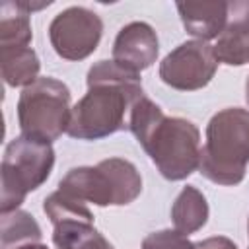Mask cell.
I'll return each instance as SVG.
<instances>
[{"instance_id":"obj_1","label":"cell","mask_w":249,"mask_h":249,"mask_svg":"<svg viewBox=\"0 0 249 249\" xmlns=\"http://www.w3.org/2000/svg\"><path fill=\"white\" fill-rule=\"evenodd\" d=\"M88 93L72 107L68 134L78 140H99L128 128L134 101L144 95L140 74L99 60L88 72Z\"/></svg>"},{"instance_id":"obj_2","label":"cell","mask_w":249,"mask_h":249,"mask_svg":"<svg viewBox=\"0 0 249 249\" xmlns=\"http://www.w3.org/2000/svg\"><path fill=\"white\" fill-rule=\"evenodd\" d=\"M128 128L169 181H181L198 169L200 132L181 117H165L146 95L138 97L130 109Z\"/></svg>"},{"instance_id":"obj_3","label":"cell","mask_w":249,"mask_h":249,"mask_svg":"<svg viewBox=\"0 0 249 249\" xmlns=\"http://www.w3.org/2000/svg\"><path fill=\"white\" fill-rule=\"evenodd\" d=\"M249 161V111L228 107L218 111L206 126L198 171L218 185H237Z\"/></svg>"},{"instance_id":"obj_4","label":"cell","mask_w":249,"mask_h":249,"mask_svg":"<svg viewBox=\"0 0 249 249\" xmlns=\"http://www.w3.org/2000/svg\"><path fill=\"white\" fill-rule=\"evenodd\" d=\"M58 189L86 204L124 206L140 195L142 177L128 160L109 158L95 167L70 169L60 179Z\"/></svg>"},{"instance_id":"obj_5","label":"cell","mask_w":249,"mask_h":249,"mask_svg":"<svg viewBox=\"0 0 249 249\" xmlns=\"http://www.w3.org/2000/svg\"><path fill=\"white\" fill-rule=\"evenodd\" d=\"M54 150L51 142L25 134L8 142L0 167V210L2 214L18 210L29 191L39 189L51 175Z\"/></svg>"},{"instance_id":"obj_6","label":"cell","mask_w":249,"mask_h":249,"mask_svg":"<svg viewBox=\"0 0 249 249\" xmlns=\"http://www.w3.org/2000/svg\"><path fill=\"white\" fill-rule=\"evenodd\" d=\"M70 89L54 78H37L23 88L18 99V121L21 134L53 142L70 124Z\"/></svg>"},{"instance_id":"obj_7","label":"cell","mask_w":249,"mask_h":249,"mask_svg":"<svg viewBox=\"0 0 249 249\" xmlns=\"http://www.w3.org/2000/svg\"><path fill=\"white\" fill-rule=\"evenodd\" d=\"M101 31L103 23L95 12L72 6L51 21L49 39L58 56L66 60H82L95 51Z\"/></svg>"},{"instance_id":"obj_8","label":"cell","mask_w":249,"mask_h":249,"mask_svg":"<svg viewBox=\"0 0 249 249\" xmlns=\"http://www.w3.org/2000/svg\"><path fill=\"white\" fill-rule=\"evenodd\" d=\"M218 70L214 47L204 41H187L173 49L160 64V78L181 91L204 88Z\"/></svg>"},{"instance_id":"obj_9","label":"cell","mask_w":249,"mask_h":249,"mask_svg":"<svg viewBox=\"0 0 249 249\" xmlns=\"http://www.w3.org/2000/svg\"><path fill=\"white\" fill-rule=\"evenodd\" d=\"M158 58V35L152 25L144 21H132L124 25L115 43H113V60L130 70L140 74V70L150 68Z\"/></svg>"},{"instance_id":"obj_10","label":"cell","mask_w":249,"mask_h":249,"mask_svg":"<svg viewBox=\"0 0 249 249\" xmlns=\"http://www.w3.org/2000/svg\"><path fill=\"white\" fill-rule=\"evenodd\" d=\"M214 53L218 62L241 66L249 60V2H228V19Z\"/></svg>"},{"instance_id":"obj_11","label":"cell","mask_w":249,"mask_h":249,"mask_svg":"<svg viewBox=\"0 0 249 249\" xmlns=\"http://www.w3.org/2000/svg\"><path fill=\"white\" fill-rule=\"evenodd\" d=\"M181 21L196 41H210L220 37L228 19V2H179L177 4Z\"/></svg>"},{"instance_id":"obj_12","label":"cell","mask_w":249,"mask_h":249,"mask_svg":"<svg viewBox=\"0 0 249 249\" xmlns=\"http://www.w3.org/2000/svg\"><path fill=\"white\" fill-rule=\"evenodd\" d=\"M39 58L31 47H6L0 49V70L2 78L12 88H27L37 80Z\"/></svg>"},{"instance_id":"obj_13","label":"cell","mask_w":249,"mask_h":249,"mask_svg":"<svg viewBox=\"0 0 249 249\" xmlns=\"http://www.w3.org/2000/svg\"><path fill=\"white\" fill-rule=\"evenodd\" d=\"M171 218H173L175 230L185 235L200 230L208 220V202L204 195L196 187H191V185L183 187V191L177 195L173 202Z\"/></svg>"},{"instance_id":"obj_14","label":"cell","mask_w":249,"mask_h":249,"mask_svg":"<svg viewBox=\"0 0 249 249\" xmlns=\"http://www.w3.org/2000/svg\"><path fill=\"white\" fill-rule=\"evenodd\" d=\"M31 23L29 12L21 2L0 4V49L6 47H29Z\"/></svg>"},{"instance_id":"obj_15","label":"cell","mask_w":249,"mask_h":249,"mask_svg":"<svg viewBox=\"0 0 249 249\" xmlns=\"http://www.w3.org/2000/svg\"><path fill=\"white\" fill-rule=\"evenodd\" d=\"M53 243L56 249H113V245L88 222L54 224Z\"/></svg>"},{"instance_id":"obj_16","label":"cell","mask_w":249,"mask_h":249,"mask_svg":"<svg viewBox=\"0 0 249 249\" xmlns=\"http://www.w3.org/2000/svg\"><path fill=\"white\" fill-rule=\"evenodd\" d=\"M41 228L25 210L2 214V249H18L25 243H39Z\"/></svg>"},{"instance_id":"obj_17","label":"cell","mask_w":249,"mask_h":249,"mask_svg":"<svg viewBox=\"0 0 249 249\" xmlns=\"http://www.w3.org/2000/svg\"><path fill=\"white\" fill-rule=\"evenodd\" d=\"M43 210L51 218L53 224H60V222H88V224H93V214L89 212L86 202H80L78 198L62 193L60 189L51 193L45 198Z\"/></svg>"},{"instance_id":"obj_18","label":"cell","mask_w":249,"mask_h":249,"mask_svg":"<svg viewBox=\"0 0 249 249\" xmlns=\"http://www.w3.org/2000/svg\"><path fill=\"white\" fill-rule=\"evenodd\" d=\"M142 249H195V243L177 230H160L144 237Z\"/></svg>"},{"instance_id":"obj_19","label":"cell","mask_w":249,"mask_h":249,"mask_svg":"<svg viewBox=\"0 0 249 249\" xmlns=\"http://www.w3.org/2000/svg\"><path fill=\"white\" fill-rule=\"evenodd\" d=\"M195 249H237V245L231 239L218 235V237H208L195 243Z\"/></svg>"},{"instance_id":"obj_20","label":"cell","mask_w":249,"mask_h":249,"mask_svg":"<svg viewBox=\"0 0 249 249\" xmlns=\"http://www.w3.org/2000/svg\"><path fill=\"white\" fill-rule=\"evenodd\" d=\"M18 249H49V247L43 245V243H25V245H21Z\"/></svg>"},{"instance_id":"obj_21","label":"cell","mask_w":249,"mask_h":249,"mask_svg":"<svg viewBox=\"0 0 249 249\" xmlns=\"http://www.w3.org/2000/svg\"><path fill=\"white\" fill-rule=\"evenodd\" d=\"M245 99H247V105H249V76H247V82H245Z\"/></svg>"},{"instance_id":"obj_22","label":"cell","mask_w":249,"mask_h":249,"mask_svg":"<svg viewBox=\"0 0 249 249\" xmlns=\"http://www.w3.org/2000/svg\"><path fill=\"white\" fill-rule=\"evenodd\" d=\"M247 230H249V222H247Z\"/></svg>"},{"instance_id":"obj_23","label":"cell","mask_w":249,"mask_h":249,"mask_svg":"<svg viewBox=\"0 0 249 249\" xmlns=\"http://www.w3.org/2000/svg\"><path fill=\"white\" fill-rule=\"evenodd\" d=\"M247 62H249V60H247Z\"/></svg>"}]
</instances>
